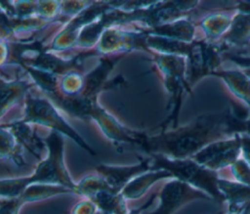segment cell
<instances>
[{
    "label": "cell",
    "mask_w": 250,
    "mask_h": 214,
    "mask_svg": "<svg viewBox=\"0 0 250 214\" xmlns=\"http://www.w3.org/2000/svg\"><path fill=\"white\" fill-rule=\"evenodd\" d=\"M92 2L93 1H62L61 17L70 20L91 5Z\"/></svg>",
    "instance_id": "obj_27"
},
{
    "label": "cell",
    "mask_w": 250,
    "mask_h": 214,
    "mask_svg": "<svg viewBox=\"0 0 250 214\" xmlns=\"http://www.w3.org/2000/svg\"><path fill=\"white\" fill-rule=\"evenodd\" d=\"M96 172L101 175L108 185L115 191L121 193L126 185H128L137 176L154 170L150 158L143 154L140 160L135 164L129 165H112L101 163L96 166Z\"/></svg>",
    "instance_id": "obj_12"
},
{
    "label": "cell",
    "mask_w": 250,
    "mask_h": 214,
    "mask_svg": "<svg viewBox=\"0 0 250 214\" xmlns=\"http://www.w3.org/2000/svg\"><path fill=\"white\" fill-rule=\"evenodd\" d=\"M97 211L98 207L96 204L92 200L84 198L73 206L71 214H96Z\"/></svg>",
    "instance_id": "obj_30"
},
{
    "label": "cell",
    "mask_w": 250,
    "mask_h": 214,
    "mask_svg": "<svg viewBox=\"0 0 250 214\" xmlns=\"http://www.w3.org/2000/svg\"><path fill=\"white\" fill-rule=\"evenodd\" d=\"M84 87V74L80 71L69 72L60 78L59 92L65 96H77Z\"/></svg>",
    "instance_id": "obj_25"
},
{
    "label": "cell",
    "mask_w": 250,
    "mask_h": 214,
    "mask_svg": "<svg viewBox=\"0 0 250 214\" xmlns=\"http://www.w3.org/2000/svg\"><path fill=\"white\" fill-rule=\"evenodd\" d=\"M231 171L238 183L250 186V165L245 159H237L231 165Z\"/></svg>",
    "instance_id": "obj_28"
},
{
    "label": "cell",
    "mask_w": 250,
    "mask_h": 214,
    "mask_svg": "<svg viewBox=\"0 0 250 214\" xmlns=\"http://www.w3.org/2000/svg\"><path fill=\"white\" fill-rule=\"evenodd\" d=\"M249 211V210H248ZM248 211H246V212H244V213H242V214H248ZM229 214H231V213H229Z\"/></svg>",
    "instance_id": "obj_35"
},
{
    "label": "cell",
    "mask_w": 250,
    "mask_h": 214,
    "mask_svg": "<svg viewBox=\"0 0 250 214\" xmlns=\"http://www.w3.org/2000/svg\"><path fill=\"white\" fill-rule=\"evenodd\" d=\"M96 214H108V213H106V212H104V211H102V210H99V209H98V211L96 212Z\"/></svg>",
    "instance_id": "obj_34"
},
{
    "label": "cell",
    "mask_w": 250,
    "mask_h": 214,
    "mask_svg": "<svg viewBox=\"0 0 250 214\" xmlns=\"http://www.w3.org/2000/svg\"><path fill=\"white\" fill-rule=\"evenodd\" d=\"M187 74L190 86L207 75H212L221 64L220 47L206 40H195L186 58Z\"/></svg>",
    "instance_id": "obj_8"
},
{
    "label": "cell",
    "mask_w": 250,
    "mask_h": 214,
    "mask_svg": "<svg viewBox=\"0 0 250 214\" xmlns=\"http://www.w3.org/2000/svg\"><path fill=\"white\" fill-rule=\"evenodd\" d=\"M246 122L233 115L230 108L202 114L191 122L173 129L146 134L140 146L142 154H161L170 158H192L209 144L246 132Z\"/></svg>",
    "instance_id": "obj_1"
},
{
    "label": "cell",
    "mask_w": 250,
    "mask_h": 214,
    "mask_svg": "<svg viewBox=\"0 0 250 214\" xmlns=\"http://www.w3.org/2000/svg\"><path fill=\"white\" fill-rule=\"evenodd\" d=\"M75 194L74 191L61 186L53 184H31L25 188V190L19 196L24 204L43 201L55 196Z\"/></svg>",
    "instance_id": "obj_21"
},
{
    "label": "cell",
    "mask_w": 250,
    "mask_h": 214,
    "mask_svg": "<svg viewBox=\"0 0 250 214\" xmlns=\"http://www.w3.org/2000/svg\"><path fill=\"white\" fill-rule=\"evenodd\" d=\"M212 76L222 79L229 91L250 109V78L243 70H217Z\"/></svg>",
    "instance_id": "obj_19"
},
{
    "label": "cell",
    "mask_w": 250,
    "mask_h": 214,
    "mask_svg": "<svg viewBox=\"0 0 250 214\" xmlns=\"http://www.w3.org/2000/svg\"><path fill=\"white\" fill-rule=\"evenodd\" d=\"M110 9L111 5L109 2H92L86 9L71 18L62 25V27L55 34L48 49L60 53L76 47L81 30Z\"/></svg>",
    "instance_id": "obj_6"
},
{
    "label": "cell",
    "mask_w": 250,
    "mask_h": 214,
    "mask_svg": "<svg viewBox=\"0 0 250 214\" xmlns=\"http://www.w3.org/2000/svg\"><path fill=\"white\" fill-rule=\"evenodd\" d=\"M241 142V150L244 154V159L250 165V136L247 133L239 134Z\"/></svg>",
    "instance_id": "obj_31"
},
{
    "label": "cell",
    "mask_w": 250,
    "mask_h": 214,
    "mask_svg": "<svg viewBox=\"0 0 250 214\" xmlns=\"http://www.w3.org/2000/svg\"><path fill=\"white\" fill-rule=\"evenodd\" d=\"M136 28V27H135ZM149 35L167 39L191 43L195 41V24L188 19L184 18L174 21L159 24L150 28H136Z\"/></svg>",
    "instance_id": "obj_14"
},
{
    "label": "cell",
    "mask_w": 250,
    "mask_h": 214,
    "mask_svg": "<svg viewBox=\"0 0 250 214\" xmlns=\"http://www.w3.org/2000/svg\"><path fill=\"white\" fill-rule=\"evenodd\" d=\"M157 197L158 205L156 209L146 212V214H175L180 208L191 201L212 199L205 193L178 179L168 180L161 188Z\"/></svg>",
    "instance_id": "obj_10"
},
{
    "label": "cell",
    "mask_w": 250,
    "mask_h": 214,
    "mask_svg": "<svg viewBox=\"0 0 250 214\" xmlns=\"http://www.w3.org/2000/svg\"><path fill=\"white\" fill-rule=\"evenodd\" d=\"M154 169H163L170 172L175 179L205 193L212 199L223 202V194L218 188L219 177L216 171L206 168L192 158L176 159L161 154H149Z\"/></svg>",
    "instance_id": "obj_4"
},
{
    "label": "cell",
    "mask_w": 250,
    "mask_h": 214,
    "mask_svg": "<svg viewBox=\"0 0 250 214\" xmlns=\"http://www.w3.org/2000/svg\"><path fill=\"white\" fill-rule=\"evenodd\" d=\"M107 190L114 189H112L108 183L98 173L83 177L80 181L77 182L76 188L77 195L83 196L87 199H92L98 193Z\"/></svg>",
    "instance_id": "obj_24"
},
{
    "label": "cell",
    "mask_w": 250,
    "mask_h": 214,
    "mask_svg": "<svg viewBox=\"0 0 250 214\" xmlns=\"http://www.w3.org/2000/svg\"><path fill=\"white\" fill-rule=\"evenodd\" d=\"M156 197H157V194H156V193H152V194L149 196V198H148L143 205H141V206L138 207V208H134V209L129 210L128 214H144L145 211H146V210L152 205V203L154 202V200L156 199Z\"/></svg>",
    "instance_id": "obj_32"
},
{
    "label": "cell",
    "mask_w": 250,
    "mask_h": 214,
    "mask_svg": "<svg viewBox=\"0 0 250 214\" xmlns=\"http://www.w3.org/2000/svg\"><path fill=\"white\" fill-rule=\"evenodd\" d=\"M22 121L32 125L47 127L63 137L71 139L77 146L92 156H96L95 150L72 128L62 117L57 107L46 96H37L28 93L23 100Z\"/></svg>",
    "instance_id": "obj_5"
},
{
    "label": "cell",
    "mask_w": 250,
    "mask_h": 214,
    "mask_svg": "<svg viewBox=\"0 0 250 214\" xmlns=\"http://www.w3.org/2000/svg\"><path fill=\"white\" fill-rule=\"evenodd\" d=\"M95 50L100 56L126 54L133 51H146L150 54L146 46V34L134 29H124L122 26H110L101 36Z\"/></svg>",
    "instance_id": "obj_7"
},
{
    "label": "cell",
    "mask_w": 250,
    "mask_h": 214,
    "mask_svg": "<svg viewBox=\"0 0 250 214\" xmlns=\"http://www.w3.org/2000/svg\"><path fill=\"white\" fill-rule=\"evenodd\" d=\"M1 126L9 129L21 147L34 156L38 162L47 155L45 139L38 135L37 130L32 124L20 119L8 122L7 124H2Z\"/></svg>",
    "instance_id": "obj_13"
},
{
    "label": "cell",
    "mask_w": 250,
    "mask_h": 214,
    "mask_svg": "<svg viewBox=\"0 0 250 214\" xmlns=\"http://www.w3.org/2000/svg\"><path fill=\"white\" fill-rule=\"evenodd\" d=\"M62 1H37V16L55 21L61 18Z\"/></svg>",
    "instance_id": "obj_26"
},
{
    "label": "cell",
    "mask_w": 250,
    "mask_h": 214,
    "mask_svg": "<svg viewBox=\"0 0 250 214\" xmlns=\"http://www.w3.org/2000/svg\"><path fill=\"white\" fill-rule=\"evenodd\" d=\"M44 139L47 145V155L38 162L30 175L2 178L0 181L1 197H18L31 184L61 185L74 191L77 195V182L70 176L64 161L63 136L50 131Z\"/></svg>",
    "instance_id": "obj_2"
},
{
    "label": "cell",
    "mask_w": 250,
    "mask_h": 214,
    "mask_svg": "<svg viewBox=\"0 0 250 214\" xmlns=\"http://www.w3.org/2000/svg\"><path fill=\"white\" fill-rule=\"evenodd\" d=\"M245 133H247L250 136V118L246 122V132Z\"/></svg>",
    "instance_id": "obj_33"
},
{
    "label": "cell",
    "mask_w": 250,
    "mask_h": 214,
    "mask_svg": "<svg viewBox=\"0 0 250 214\" xmlns=\"http://www.w3.org/2000/svg\"><path fill=\"white\" fill-rule=\"evenodd\" d=\"M218 188L224 199L229 202V213L242 214L249 210L250 186L219 179Z\"/></svg>",
    "instance_id": "obj_16"
},
{
    "label": "cell",
    "mask_w": 250,
    "mask_h": 214,
    "mask_svg": "<svg viewBox=\"0 0 250 214\" xmlns=\"http://www.w3.org/2000/svg\"><path fill=\"white\" fill-rule=\"evenodd\" d=\"M90 119L97 123L103 134L116 147V150L122 149L123 146L139 150L146 135V132L136 131L123 125L99 103L94 106Z\"/></svg>",
    "instance_id": "obj_9"
},
{
    "label": "cell",
    "mask_w": 250,
    "mask_h": 214,
    "mask_svg": "<svg viewBox=\"0 0 250 214\" xmlns=\"http://www.w3.org/2000/svg\"><path fill=\"white\" fill-rule=\"evenodd\" d=\"M35 84L31 80L18 77L16 79H5L1 78V116L21 102L24 100L29 90Z\"/></svg>",
    "instance_id": "obj_17"
},
{
    "label": "cell",
    "mask_w": 250,
    "mask_h": 214,
    "mask_svg": "<svg viewBox=\"0 0 250 214\" xmlns=\"http://www.w3.org/2000/svg\"><path fill=\"white\" fill-rule=\"evenodd\" d=\"M175 179L174 176L163 169H154L145 172L135 179H133L128 185L121 191V194L126 200H136L144 196L148 190L163 180Z\"/></svg>",
    "instance_id": "obj_15"
},
{
    "label": "cell",
    "mask_w": 250,
    "mask_h": 214,
    "mask_svg": "<svg viewBox=\"0 0 250 214\" xmlns=\"http://www.w3.org/2000/svg\"><path fill=\"white\" fill-rule=\"evenodd\" d=\"M232 18L233 15L227 12H216L203 18L199 22V26L205 35V40L214 43L222 39L229 29Z\"/></svg>",
    "instance_id": "obj_20"
},
{
    "label": "cell",
    "mask_w": 250,
    "mask_h": 214,
    "mask_svg": "<svg viewBox=\"0 0 250 214\" xmlns=\"http://www.w3.org/2000/svg\"><path fill=\"white\" fill-rule=\"evenodd\" d=\"M90 200L96 204L99 210L108 214H128L129 212L127 200L123 197L121 193L115 190L104 191Z\"/></svg>",
    "instance_id": "obj_22"
},
{
    "label": "cell",
    "mask_w": 250,
    "mask_h": 214,
    "mask_svg": "<svg viewBox=\"0 0 250 214\" xmlns=\"http://www.w3.org/2000/svg\"><path fill=\"white\" fill-rule=\"evenodd\" d=\"M24 205L22 200L18 197H1L0 214H20L21 207Z\"/></svg>",
    "instance_id": "obj_29"
},
{
    "label": "cell",
    "mask_w": 250,
    "mask_h": 214,
    "mask_svg": "<svg viewBox=\"0 0 250 214\" xmlns=\"http://www.w3.org/2000/svg\"><path fill=\"white\" fill-rule=\"evenodd\" d=\"M22 150H24L17 142L10 130L1 126V159L13 163L16 167H23L26 163L22 155Z\"/></svg>",
    "instance_id": "obj_23"
},
{
    "label": "cell",
    "mask_w": 250,
    "mask_h": 214,
    "mask_svg": "<svg viewBox=\"0 0 250 214\" xmlns=\"http://www.w3.org/2000/svg\"><path fill=\"white\" fill-rule=\"evenodd\" d=\"M168 94V115L161 124L160 130L178 127V116L185 93L191 94V86L188 80L187 60L184 57L151 53Z\"/></svg>",
    "instance_id": "obj_3"
},
{
    "label": "cell",
    "mask_w": 250,
    "mask_h": 214,
    "mask_svg": "<svg viewBox=\"0 0 250 214\" xmlns=\"http://www.w3.org/2000/svg\"><path fill=\"white\" fill-rule=\"evenodd\" d=\"M240 150V136L237 134L209 144L198 151L192 159L206 168L217 172L229 165L231 166L238 159Z\"/></svg>",
    "instance_id": "obj_11"
},
{
    "label": "cell",
    "mask_w": 250,
    "mask_h": 214,
    "mask_svg": "<svg viewBox=\"0 0 250 214\" xmlns=\"http://www.w3.org/2000/svg\"><path fill=\"white\" fill-rule=\"evenodd\" d=\"M222 42L231 47H245L250 42V13L237 11L228 32L221 39Z\"/></svg>",
    "instance_id": "obj_18"
}]
</instances>
